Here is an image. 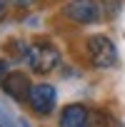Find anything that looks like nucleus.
I'll use <instances>...</instances> for the list:
<instances>
[{"instance_id":"obj_1","label":"nucleus","mask_w":125,"mask_h":127,"mask_svg":"<svg viewBox=\"0 0 125 127\" xmlns=\"http://www.w3.org/2000/svg\"><path fill=\"white\" fill-rule=\"evenodd\" d=\"M25 65L33 70V72H40V75H48L53 72L58 65H60V50L48 42V40H38L33 45H28L25 50Z\"/></svg>"},{"instance_id":"obj_2","label":"nucleus","mask_w":125,"mask_h":127,"mask_svg":"<svg viewBox=\"0 0 125 127\" xmlns=\"http://www.w3.org/2000/svg\"><path fill=\"white\" fill-rule=\"evenodd\" d=\"M88 57L93 62V67L98 70H108L118 62V50H115V42L108 37V35H90L88 37Z\"/></svg>"},{"instance_id":"obj_3","label":"nucleus","mask_w":125,"mask_h":127,"mask_svg":"<svg viewBox=\"0 0 125 127\" xmlns=\"http://www.w3.org/2000/svg\"><path fill=\"white\" fill-rule=\"evenodd\" d=\"M62 15L68 20H73L75 25H90V23L100 20L103 10H100L98 0H68L62 5Z\"/></svg>"},{"instance_id":"obj_4","label":"nucleus","mask_w":125,"mask_h":127,"mask_svg":"<svg viewBox=\"0 0 125 127\" xmlns=\"http://www.w3.org/2000/svg\"><path fill=\"white\" fill-rule=\"evenodd\" d=\"M0 87H3V92H5L8 97H13L15 102H28L33 82H30V77H28L23 70H10V72L3 77Z\"/></svg>"},{"instance_id":"obj_5","label":"nucleus","mask_w":125,"mask_h":127,"mask_svg":"<svg viewBox=\"0 0 125 127\" xmlns=\"http://www.w3.org/2000/svg\"><path fill=\"white\" fill-rule=\"evenodd\" d=\"M28 105L35 115H50L55 110V87L48 85V82H38L30 87V97H28Z\"/></svg>"},{"instance_id":"obj_6","label":"nucleus","mask_w":125,"mask_h":127,"mask_svg":"<svg viewBox=\"0 0 125 127\" xmlns=\"http://www.w3.org/2000/svg\"><path fill=\"white\" fill-rule=\"evenodd\" d=\"M90 110L85 105H68V107H62L60 112V120H58V127H90Z\"/></svg>"},{"instance_id":"obj_7","label":"nucleus","mask_w":125,"mask_h":127,"mask_svg":"<svg viewBox=\"0 0 125 127\" xmlns=\"http://www.w3.org/2000/svg\"><path fill=\"white\" fill-rule=\"evenodd\" d=\"M98 3H100V10L105 18H115L123 10V0H98Z\"/></svg>"},{"instance_id":"obj_8","label":"nucleus","mask_w":125,"mask_h":127,"mask_svg":"<svg viewBox=\"0 0 125 127\" xmlns=\"http://www.w3.org/2000/svg\"><path fill=\"white\" fill-rule=\"evenodd\" d=\"M10 13V0H0V20H5Z\"/></svg>"},{"instance_id":"obj_9","label":"nucleus","mask_w":125,"mask_h":127,"mask_svg":"<svg viewBox=\"0 0 125 127\" xmlns=\"http://www.w3.org/2000/svg\"><path fill=\"white\" fill-rule=\"evenodd\" d=\"M10 3L15 5V8H20V10H25V8H30L35 0H10Z\"/></svg>"},{"instance_id":"obj_10","label":"nucleus","mask_w":125,"mask_h":127,"mask_svg":"<svg viewBox=\"0 0 125 127\" xmlns=\"http://www.w3.org/2000/svg\"><path fill=\"white\" fill-rule=\"evenodd\" d=\"M5 75H8V62H5V60H0V82H3Z\"/></svg>"}]
</instances>
